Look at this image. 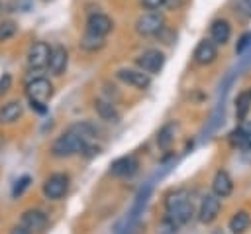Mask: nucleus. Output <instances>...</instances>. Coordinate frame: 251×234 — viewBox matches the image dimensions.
I'll return each instance as SVG.
<instances>
[{
  "label": "nucleus",
  "instance_id": "obj_18",
  "mask_svg": "<svg viewBox=\"0 0 251 234\" xmlns=\"http://www.w3.org/2000/svg\"><path fill=\"white\" fill-rule=\"evenodd\" d=\"M210 37L218 45H226L231 37V24L227 20H214L210 26Z\"/></svg>",
  "mask_w": 251,
  "mask_h": 234
},
{
  "label": "nucleus",
  "instance_id": "obj_2",
  "mask_svg": "<svg viewBox=\"0 0 251 234\" xmlns=\"http://www.w3.org/2000/svg\"><path fill=\"white\" fill-rule=\"evenodd\" d=\"M165 212L178 226L188 224L194 218V205L188 189H175L165 197Z\"/></svg>",
  "mask_w": 251,
  "mask_h": 234
},
{
  "label": "nucleus",
  "instance_id": "obj_34",
  "mask_svg": "<svg viewBox=\"0 0 251 234\" xmlns=\"http://www.w3.org/2000/svg\"><path fill=\"white\" fill-rule=\"evenodd\" d=\"M249 92H251V88H249Z\"/></svg>",
  "mask_w": 251,
  "mask_h": 234
},
{
  "label": "nucleus",
  "instance_id": "obj_29",
  "mask_svg": "<svg viewBox=\"0 0 251 234\" xmlns=\"http://www.w3.org/2000/svg\"><path fill=\"white\" fill-rule=\"evenodd\" d=\"M241 130H243V136H245V149L251 147V122H241L239 124Z\"/></svg>",
  "mask_w": 251,
  "mask_h": 234
},
{
  "label": "nucleus",
  "instance_id": "obj_15",
  "mask_svg": "<svg viewBox=\"0 0 251 234\" xmlns=\"http://www.w3.org/2000/svg\"><path fill=\"white\" fill-rule=\"evenodd\" d=\"M114 28V22L112 18H108L106 14H90L88 16V22H86V31L88 33H94V35H100V37H106Z\"/></svg>",
  "mask_w": 251,
  "mask_h": 234
},
{
  "label": "nucleus",
  "instance_id": "obj_1",
  "mask_svg": "<svg viewBox=\"0 0 251 234\" xmlns=\"http://www.w3.org/2000/svg\"><path fill=\"white\" fill-rule=\"evenodd\" d=\"M94 140V130L90 122H75L71 124L61 136H57L49 147L51 157L55 159H67L73 155H82V151L92 144Z\"/></svg>",
  "mask_w": 251,
  "mask_h": 234
},
{
  "label": "nucleus",
  "instance_id": "obj_4",
  "mask_svg": "<svg viewBox=\"0 0 251 234\" xmlns=\"http://www.w3.org/2000/svg\"><path fill=\"white\" fill-rule=\"evenodd\" d=\"M51 49L45 41H35L29 45L27 49V55H25V61H27V67L33 69V71H39V69H45L49 65V59H51Z\"/></svg>",
  "mask_w": 251,
  "mask_h": 234
},
{
  "label": "nucleus",
  "instance_id": "obj_14",
  "mask_svg": "<svg viewBox=\"0 0 251 234\" xmlns=\"http://www.w3.org/2000/svg\"><path fill=\"white\" fill-rule=\"evenodd\" d=\"M67 65H69V51L65 45H53L51 49V59H49V73L53 77H61L65 71H67Z\"/></svg>",
  "mask_w": 251,
  "mask_h": 234
},
{
  "label": "nucleus",
  "instance_id": "obj_11",
  "mask_svg": "<svg viewBox=\"0 0 251 234\" xmlns=\"http://www.w3.org/2000/svg\"><path fill=\"white\" fill-rule=\"evenodd\" d=\"M47 222H49L47 212L41 210V208H37V206L25 208V210L22 212V216H20V224L25 226V228L31 230V232H41V230H45Z\"/></svg>",
  "mask_w": 251,
  "mask_h": 234
},
{
  "label": "nucleus",
  "instance_id": "obj_7",
  "mask_svg": "<svg viewBox=\"0 0 251 234\" xmlns=\"http://www.w3.org/2000/svg\"><path fill=\"white\" fill-rule=\"evenodd\" d=\"M220 210H222V201L218 195L214 193H206L200 201V206H198V220L202 224H212L218 216H220Z\"/></svg>",
  "mask_w": 251,
  "mask_h": 234
},
{
  "label": "nucleus",
  "instance_id": "obj_26",
  "mask_svg": "<svg viewBox=\"0 0 251 234\" xmlns=\"http://www.w3.org/2000/svg\"><path fill=\"white\" fill-rule=\"evenodd\" d=\"M251 45V31H245V33H241V37L237 39V45H235V53L237 55H241L247 47Z\"/></svg>",
  "mask_w": 251,
  "mask_h": 234
},
{
  "label": "nucleus",
  "instance_id": "obj_20",
  "mask_svg": "<svg viewBox=\"0 0 251 234\" xmlns=\"http://www.w3.org/2000/svg\"><path fill=\"white\" fill-rule=\"evenodd\" d=\"M175 134H176L175 124H173V122L165 124V126L157 132V146H159V149H163V151L171 149V146L175 144V138H176Z\"/></svg>",
  "mask_w": 251,
  "mask_h": 234
},
{
  "label": "nucleus",
  "instance_id": "obj_17",
  "mask_svg": "<svg viewBox=\"0 0 251 234\" xmlns=\"http://www.w3.org/2000/svg\"><path fill=\"white\" fill-rule=\"evenodd\" d=\"M24 114V104L20 100H8L0 106V126L16 124Z\"/></svg>",
  "mask_w": 251,
  "mask_h": 234
},
{
  "label": "nucleus",
  "instance_id": "obj_22",
  "mask_svg": "<svg viewBox=\"0 0 251 234\" xmlns=\"http://www.w3.org/2000/svg\"><path fill=\"white\" fill-rule=\"evenodd\" d=\"M80 47L84 49V51H98V49H102L104 47V37H100V35H94V33H84V37L80 39Z\"/></svg>",
  "mask_w": 251,
  "mask_h": 234
},
{
  "label": "nucleus",
  "instance_id": "obj_21",
  "mask_svg": "<svg viewBox=\"0 0 251 234\" xmlns=\"http://www.w3.org/2000/svg\"><path fill=\"white\" fill-rule=\"evenodd\" d=\"M249 110H251V92L243 90V92H239L235 96V118L239 122H245Z\"/></svg>",
  "mask_w": 251,
  "mask_h": 234
},
{
  "label": "nucleus",
  "instance_id": "obj_8",
  "mask_svg": "<svg viewBox=\"0 0 251 234\" xmlns=\"http://www.w3.org/2000/svg\"><path fill=\"white\" fill-rule=\"evenodd\" d=\"M163 28H165V18L159 12L141 14L135 22V31L139 35H157Z\"/></svg>",
  "mask_w": 251,
  "mask_h": 234
},
{
  "label": "nucleus",
  "instance_id": "obj_3",
  "mask_svg": "<svg viewBox=\"0 0 251 234\" xmlns=\"http://www.w3.org/2000/svg\"><path fill=\"white\" fill-rule=\"evenodd\" d=\"M69 187H71V177L65 171H55V173H49L43 179L41 195H43V199L55 203V201L65 199V195L69 193Z\"/></svg>",
  "mask_w": 251,
  "mask_h": 234
},
{
  "label": "nucleus",
  "instance_id": "obj_25",
  "mask_svg": "<svg viewBox=\"0 0 251 234\" xmlns=\"http://www.w3.org/2000/svg\"><path fill=\"white\" fill-rule=\"evenodd\" d=\"M29 181H31V179H29L27 175H24V177H20V179L16 181V185H14V189H12V197H14V199H18V197H20V195L24 193V189H27V187H29Z\"/></svg>",
  "mask_w": 251,
  "mask_h": 234
},
{
  "label": "nucleus",
  "instance_id": "obj_9",
  "mask_svg": "<svg viewBox=\"0 0 251 234\" xmlns=\"http://www.w3.org/2000/svg\"><path fill=\"white\" fill-rule=\"evenodd\" d=\"M25 92L29 100H37V102H47L53 96V83L45 77H35L33 81H29L25 85Z\"/></svg>",
  "mask_w": 251,
  "mask_h": 234
},
{
  "label": "nucleus",
  "instance_id": "obj_31",
  "mask_svg": "<svg viewBox=\"0 0 251 234\" xmlns=\"http://www.w3.org/2000/svg\"><path fill=\"white\" fill-rule=\"evenodd\" d=\"M184 4V0H165V8L169 10H178Z\"/></svg>",
  "mask_w": 251,
  "mask_h": 234
},
{
  "label": "nucleus",
  "instance_id": "obj_30",
  "mask_svg": "<svg viewBox=\"0 0 251 234\" xmlns=\"http://www.w3.org/2000/svg\"><path fill=\"white\" fill-rule=\"evenodd\" d=\"M29 106H31L35 112H39V114H45V112H47V106H45L43 102H37V100H29Z\"/></svg>",
  "mask_w": 251,
  "mask_h": 234
},
{
  "label": "nucleus",
  "instance_id": "obj_24",
  "mask_svg": "<svg viewBox=\"0 0 251 234\" xmlns=\"http://www.w3.org/2000/svg\"><path fill=\"white\" fill-rule=\"evenodd\" d=\"M176 232H178V224H176L173 218H169V216L165 214V218H163L161 224H159L157 234H176Z\"/></svg>",
  "mask_w": 251,
  "mask_h": 234
},
{
  "label": "nucleus",
  "instance_id": "obj_16",
  "mask_svg": "<svg viewBox=\"0 0 251 234\" xmlns=\"http://www.w3.org/2000/svg\"><path fill=\"white\" fill-rule=\"evenodd\" d=\"M212 193L218 195L220 199H226L233 193V179L231 175L226 171V169H218L214 173V179H212Z\"/></svg>",
  "mask_w": 251,
  "mask_h": 234
},
{
  "label": "nucleus",
  "instance_id": "obj_10",
  "mask_svg": "<svg viewBox=\"0 0 251 234\" xmlns=\"http://www.w3.org/2000/svg\"><path fill=\"white\" fill-rule=\"evenodd\" d=\"M192 59H194V63L200 65V67L212 65V63L218 59V43H216L212 37H208V39H200L198 45L194 47Z\"/></svg>",
  "mask_w": 251,
  "mask_h": 234
},
{
  "label": "nucleus",
  "instance_id": "obj_33",
  "mask_svg": "<svg viewBox=\"0 0 251 234\" xmlns=\"http://www.w3.org/2000/svg\"><path fill=\"white\" fill-rule=\"evenodd\" d=\"M243 2H245V4H247V6L251 8V0H243Z\"/></svg>",
  "mask_w": 251,
  "mask_h": 234
},
{
  "label": "nucleus",
  "instance_id": "obj_13",
  "mask_svg": "<svg viewBox=\"0 0 251 234\" xmlns=\"http://www.w3.org/2000/svg\"><path fill=\"white\" fill-rule=\"evenodd\" d=\"M92 106H94V112L98 114V118L108 124H118L122 118L120 110L116 108L114 100H110V98H94Z\"/></svg>",
  "mask_w": 251,
  "mask_h": 234
},
{
  "label": "nucleus",
  "instance_id": "obj_32",
  "mask_svg": "<svg viewBox=\"0 0 251 234\" xmlns=\"http://www.w3.org/2000/svg\"><path fill=\"white\" fill-rule=\"evenodd\" d=\"M10 234H33L31 230H27L25 226H22V224H16V226H12L10 228Z\"/></svg>",
  "mask_w": 251,
  "mask_h": 234
},
{
  "label": "nucleus",
  "instance_id": "obj_27",
  "mask_svg": "<svg viewBox=\"0 0 251 234\" xmlns=\"http://www.w3.org/2000/svg\"><path fill=\"white\" fill-rule=\"evenodd\" d=\"M139 2L149 12H157L159 8H165V0H139Z\"/></svg>",
  "mask_w": 251,
  "mask_h": 234
},
{
  "label": "nucleus",
  "instance_id": "obj_19",
  "mask_svg": "<svg viewBox=\"0 0 251 234\" xmlns=\"http://www.w3.org/2000/svg\"><path fill=\"white\" fill-rule=\"evenodd\" d=\"M251 226V214L247 210H235L227 222V228L231 234H245Z\"/></svg>",
  "mask_w": 251,
  "mask_h": 234
},
{
  "label": "nucleus",
  "instance_id": "obj_5",
  "mask_svg": "<svg viewBox=\"0 0 251 234\" xmlns=\"http://www.w3.org/2000/svg\"><path fill=\"white\" fill-rule=\"evenodd\" d=\"M135 65L149 75H157L165 65V53L161 49H145L135 57Z\"/></svg>",
  "mask_w": 251,
  "mask_h": 234
},
{
  "label": "nucleus",
  "instance_id": "obj_28",
  "mask_svg": "<svg viewBox=\"0 0 251 234\" xmlns=\"http://www.w3.org/2000/svg\"><path fill=\"white\" fill-rule=\"evenodd\" d=\"M10 88H12V75L10 73H4L0 77V94H6Z\"/></svg>",
  "mask_w": 251,
  "mask_h": 234
},
{
  "label": "nucleus",
  "instance_id": "obj_12",
  "mask_svg": "<svg viewBox=\"0 0 251 234\" xmlns=\"http://www.w3.org/2000/svg\"><path fill=\"white\" fill-rule=\"evenodd\" d=\"M137 169H139V161L135 155H122L116 161H112V165H110V173L114 177H120V179L133 177L137 173Z\"/></svg>",
  "mask_w": 251,
  "mask_h": 234
},
{
  "label": "nucleus",
  "instance_id": "obj_6",
  "mask_svg": "<svg viewBox=\"0 0 251 234\" xmlns=\"http://www.w3.org/2000/svg\"><path fill=\"white\" fill-rule=\"evenodd\" d=\"M116 77H118L122 83L129 85V87H133V88H137V90H147V88L151 87V75L145 73V71H141L139 67H137V69L122 67V69H118Z\"/></svg>",
  "mask_w": 251,
  "mask_h": 234
},
{
  "label": "nucleus",
  "instance_id": "obj_23",
  "mask_svg": "<svg viewBox=\"0 0 251 234\" xmlns=\"http://www.w3.org/2000/svg\"><path fill=\"white\" fill-rule=\"evenodd\" d=\"M18 33V24L14 20H2L0 22V43L12 39Z\"/></svg>",
  "mask_w": 251,
  "mask_h": 234
}]
</instances>
